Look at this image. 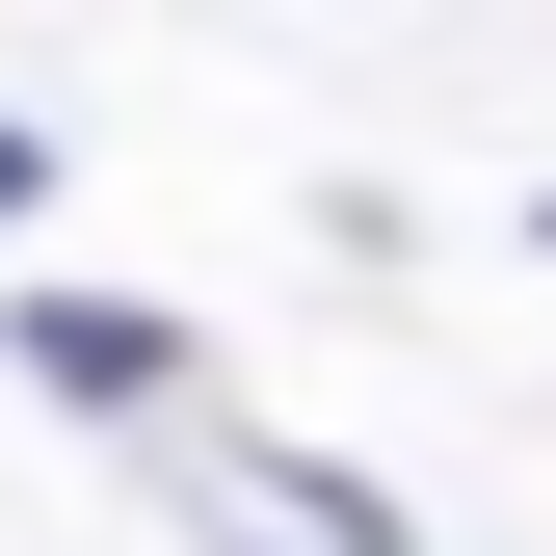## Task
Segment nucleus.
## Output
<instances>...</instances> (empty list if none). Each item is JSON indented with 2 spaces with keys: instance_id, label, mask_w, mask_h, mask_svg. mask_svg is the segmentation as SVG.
Masks as SVG:
<instances>
[{
  "instance_id": "obj_1",
  "label": "nucleus",
  "mask_w": 556,
  "mask_h": 556,
  "mask_svg": "<svg viewBox=\"0 0 556 556\" xmlns=\"http://www.w3.org/2000/svg\"><path fill=\"white\" fill-rule=\"evenodd\" d=\"M186 504H213V556H397L371 477H265V451H186Z\"/></svg>"
},
{
  "instance_id": "obj_2",
  "label": "nucleus",
  "mask_w": 556,
  "mask_h": 556,
  "mask_svg": "<svg viewBox=\"0 0 556 556\" xmlns=\"http://www.w3.org/2000/svg\"><path fill=\"white\" fill-rule=\"evenodd\" d=\"M27 371H53V397H186V318H106V292H27Z\"/></svg>"
},
{
  "instance_id": "obj_3",
  "label": "nucleus",
  "mask_w": 556,
  "mask_h": 556,
  "mask_svg": "<svg viewBox=\"0 0 556 556\" xmlns=\"http://www.w3.org/2000/svg\"><path fill=\"white\" fill-rule=\"evenodd\" d=\"M0 213H27V132H0Z\"/></svg>"
}]
</instances>
